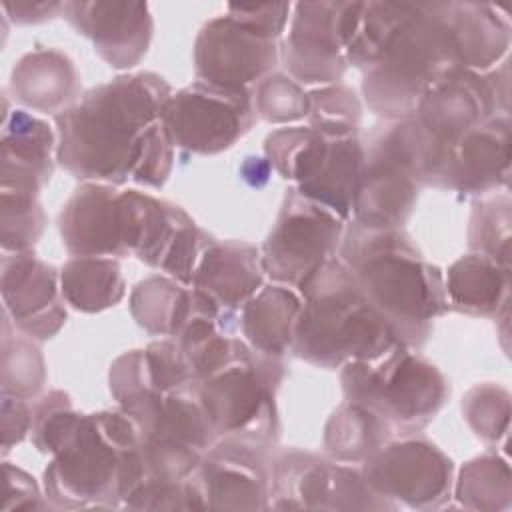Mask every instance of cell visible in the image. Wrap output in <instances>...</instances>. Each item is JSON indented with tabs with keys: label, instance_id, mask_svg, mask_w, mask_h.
<instances>
[{
	"label": "cell",
	"instance_id": "cell-4",
	"mask_svg": "<svg viewBox=\"0 0 512 512\" xmlns=\"http://www.w3.org/2000/svg\"><path fill=\"white\" fill-rule=\"evenodd\" d=\"M140 442L128 412L80 414L52 452L46 496L66 508L124 504L146 478Z\"/></svg>",
	"mask_w": 512,
	"mask_h": 512
},
{
	"label": "cell",
	"instance_id": "cell-14",
	"mask_svg": "<svg viewBox=\"0 0 512 512\" xmlns=\"http://www.w3.org/2000/svg\"><path fill=\"white\" fill-rule=\"evenodd\" d=\"M362 478L390 508L436 506L450 492L452 462L430 442L406 438L384 444L364 460Z\"/></svg>",
	"mask_w": 512,
	"mask_h": 512
},
{
	"label": "cell",
	"instance_id": "cell-10",
	"mask_svg": "<svg viewBox=\"0 0 512 512\" xmlns=\"http://www.w3.org/2000/svg\"><path fill=\"white\" fill-rule=\"evenodd\" d=\"M342 224L336 212L290 188L262 248L264 272L280 284L302 288L334 258L342 242Z\"/></svg>",
	"mask_w": 512,
	"mask_h": 512
},
{
	"label": "cell",
	"instance_id": "cell-1",
	"mask_svg": "<svg viewBox=\"0 0 512 512\" xmlns=\"http://www.w3.org/2000/svg\"><path fill=\"white\" fill-rule=\"evenodd\" d=\"M170 86L156 74L118 76L56 116L58 160L82 180L162 186L172 140L162 122Z\"/></svg>",
	"mask_w": 512,
	"mask_h": 512
},
{
	"label": "cell",
	"instance_id": "cell-30",
	"mask_svg": "<svg viewBox=\"0 0 512 512\" xmlns=\"http://www.w3.org/2000/svg\"><path fill=\"white\" fill-rule=\"evenodd\" d=\"M256 116L268 122H294L308 116V94L284 74H268L252 90Z\"/></svg>",
	"mask_w": 512,
	"mask_h": 512
},
{
	"label": "cell",
	"instance_id": "cell-12",
	"mask_svg": "<svg viewBox=\"0 0 512 512\" xmlns=\"http://www.w3.org/2000/svg\"><path fill=\"white\" fill-rule=\"evenodd\" d=\"M420 180L412 166L406 138V120L378 126L364 152V168L354 200V218L360 226L390 230L408 218Z\"/></svg>",
	"mask_w": 512,
	"mask_h": 512
},
{
	"label": "cell",
	"instance_id": "cell-28",
	"mask_svg": "<svg viewBox=\"0 0 512 512\" xmlns=\"http://www.w3.org/2000/svg\"><path fill=\"white\" fill-rule=\"evenodd\" d=\"M44 222L38 192L2 188V252L30 250L42 234Z\"/></svg>",
	"mask_w": 512,
	"mask_h": 512
},
{
	"label": "cell",
	"instance_id": "cell-17",
	"mask_svg": "<svg viewBox=\"0 0 512 512\" xmlns=\"http://www.w3.org/2000/svg\"><path fill=\"white\" fill-rule=\"evenodd\" d=\"M58 274L30 250L2 252L4 312L26 336L52 338L66 322Z\"/></svg>",
	"mask_w": 512,
	"mask_h": 512
},
{
	"label": "cell",
	"instance_id": "cell-31",
	"mask_svg": "<svg viewBox=\"0 0 512 512\" xmlns=\"http://www.w3.org/2000/svg\"><path fill=\"white\" fill-rule=\"evenodd\" d=\"M308 120L312 128L332 134H356L360 122V104L346 86L318 88L308 94Z\"/></svg>",
	"mask_w": 512,
	"mask_h": 512
},
{
	"label": "cell",
	"instance_id": "cell-22",
	"mask_svg": "<svg viewBox=\"0 0 512 512\" xmlns=\"http://www.w3.org/2000/svg\"><path fill=\"white\" fill-rule=\"evenodd\" d=\"M10 90L24 106L60 114L78 94V72L66 54L38 48L14 66Z\"/></svg>",
	"mask_w": 512,
	"mask_h": 512
},
{
	"label": "cell",
	"instance_id": "cell-21",
	"mask_svg": "<svg viewBox=\"0 0 512 512\" xmlns=\"http://www.w3.org/2000/svg\"><path fill=\"white\" fill-rule=\"evenodd\" d=\"M54 134L50 126L24 110L4 108L2 186L40 190L54 170Z\"/></svg>",
	"mask_w": 512,
	"mask_h": 512
},
{
	"label": "cell",
	"instance_id": "cell-3",
	"mask_svg": "<svg viewBox=\"0 0 512 512\" xmlns=\"http://www.w3.org/2000/svg\"><path fill=\"white\" fill-rule=\"evenodd\" d=\"M340 256L398 340L406 346L422 344L432 320L448 308L440 270L398 228L376 230L358 222L342 238Z\"/></svg>",
	"mask_w": 512,
	"mask_h": 512
},
{
	"label": "cell",
	"instance_id": "cell-2",
	"mask_svg": "<svg viewBox=\"0 0 512 512\" xmlns=\"http://www.w3.org/2000/svg\"><path fill=\"white\" fill-rule=\"evenodd\" d=\"M346 60L364 70V96L392 120L410 118L438 84L466 70L448 4L362 2Z\"/></svg>",
	"mask_w": 512,
	"mask_h": 512
},
{
	"label": "cell",
	"instance_id": "cell-16",
	"mask_svg": "<svg viewBox=\"0 0 512 512\" xmlns=\"http://www.w3.org/2000/svg\"><path fill=\"white\" fill-rule=\"evenodd\" d=\"M262 450L238 438L214 442L190 474L202 508H268L272 482Z\"/></svg>",
	"mask_w": 512,
	"mask_h": 512
},
{
	"label": "cell",
	"instance_id": "cell-26",
	"mask_svg": "<svg viewBox=\"0 0 512 512\" xmlns=\"http://www.w3.org/2000/svg\"><path fill=\"white\" fill-rule=\"evenodd\" d=\"M196 308V290L174 280L152 276L132 292V314L150 334L176 336Z\"/></svg>",
	"mask_w": 512,
	"mask_h": 512
},
{
	"label": "cell",
	"instance_id": "cell-34",
	"mask_svg": "<svg viewBox=\"0 0 512 512\" xmlns=\"http://www.w3.org/2000/svg\"><path fill=\"white\" fill-rule=\"evenodd\" d=\"M32 428V408L24 398L2 394V450L4 454Z\"/></svg>",
	"mask_w": 512,
	"mask_h": 512
},
{
	"label": "cell",
	"instance_id": "cell-32",
	"mask_svg": "<svg viewBox=\"0 0 512 512\" xmlns=\"http://www.w3.org/2000/svg\"><path fill=\"white\" fill-rule=\"evenodd\" d=\"M504 462L496 460V458H478L474 462H470L460 476L458 482V498L462 504L470 506V508H492L494 504V496L498 492V468ZM508 474H504L502 478H506Z\"/></svg>",
	"mask_w": 512,
	"mask_h": 512
},
{
	"label": "cell",
	"instance_id": "cell-25",
	"mask_svg": "<svg viewBox=\"0 0 512 512\" xmlns=\"http://www.w3.org/2000/svg\"><path fill=\"white\" fill-rule=\"evenodd\" d=\"M446 298L470 314H490L508 290V266L482 256L468 254L452 264L446 278Z\"/></svg>",
	"mask_w": 512,
	"mask_h": 512
},
{
	"label": "cell",
	"instance_id": "cell-35",
	"mask_svg": "<svg viewBox=\"0 0 512 512\" xmlns=\"http://www.w3.org/2000/svg\"><path fill=\"white\" fill-rule=\"evenodd\" d=\"M2 8L18 24L42 22L46 18H52V14H56V12H64L62 2H16V4L4 2Z\"/></svg>",
	"mask_w": 512,
	"mask_h": 512
},
{
	"label": "cell",
	"instance_id": "cell-5",
	"mask_svg": "<svg viewBox=\"0 0 512 512\" xmlns=\"http://www.w3.org/2000/svg\"><path fill=\"white\" fill-rule=\"evenodd\" d=\"M292 350L318 366L338 368L374 360L400 340L392 324L368 302L350 268L328 260L302 288Z\"/></svg>",
	"mask_w": 512,
	"mask_h": 512
},
{
	"label": "cell",
	"instance_id": "cell-6",
	"mask_svg": "<svg viewBox=\"0 0 512 512\" xmlns=\"http://www.w3.org/2000/svg\"><path fill=\"white\" fill-rule=\"evenodd\" d=\"M266 160L302 196L342 220L352 214L364 168V148L356 134H332L312 126L280 128L266 138Z\"/></svg>",
	"mask_w": 512,
	"mask_h": 512
},
{
	"label": "cell",
	"instance_id": "cell-19",
	"mask_svg": "<svg viewBox=\"0 0 512 512\" xmlns=\"http://www.w3.org/2000/svg\"><path fill=\"white\" fill-rule=\"evenodd\" d=\"M70 24L114 68L134 66L148 50L152 18L140 2H64Z\"/></svg>",
	"mask_w": 512,
	"mask_h": 512
},
{
	"label": "cell",
	"instance_id": "cell-24",
	"mask_svg": "<svg viewBox=\"0 0 512 512\" xmlns=\"http://www.w3.org/2000/svg\"><path fill=\"white\" fill-rule=\"evenodd\" d=\"M62 298L82 312H100L124 296L120 266L110 256H74L60 272Z\"/></svg>",
	"mask_w": 512,
	"mask_h": 512
},
{
	"label": "cell",
	"instance_id": "cell-20",
	"mask_svg": "<svg viewBox=\"0 0 512 512\" xmlns=\"http://www.w3.org/2000/svg\"><path fill=\"white\" fill-rule=\"evenodd\" d=\"M262 256L244 242H214L200 256L192 288L220 310L234 314L262 288Z\"/></svg>",
	"mask_w": 512,
	"mask_h": 512
},
{
	"label": "cell",
	"instance_id": "cell-33",
	"mask_svg": "<svg viewBox=\"0 0 512 512\" xmlns=\"http://www.w3.org/2000/svg\"><path fill=\"white\" fill-rule=\"evenodd\" d=\"M42 508L40 492L34 482L24 470L4 462V504L2 510H30Z\"/></svg>",
	"mask_w": 512,
	"mask_h": 512
},
{
	"label": "cell",
	"instance_id": "cell-15",
	"mask_svg": "<svg viewBox=\"0 0 512 512\" xmlns=\"http://www.w3.org/2000/svg\"><path fill=\"white\" fill-rule=\"evenodd\" d=\"M270 496L276 508H390L372 494L360 470L300 452L276 462Z\"/></svg>",
	"mask_w": 512,
	"mask_h": 512
},
{
	"label": "cell",
	"instance_id": "cell-13",
	"mask_svg": "<svg viewBox=\"0 0 512 512\" xmlns=\"http://www.w3.org/2000/svg\"><path fill=\"white\" fill-rule=\"evenodd\" d=\"M362 2H300L294 6L282 56L292 80L336 82L346 70V50L360 20Z\"/></svg>",
	"mask_w": 512,
	"mask_h": 512
},
{
	"label": "cell",
	"instance_id": "cell-29",
	"mask_svg": "<svg viewBox=\"0 0 512 512\" xmlns=\"http://www.w3.org/2000/svg\"><path fill=\"white\" fill-rule=\"evenodd\" d=\"M44 384V362L40 350L22 336L2 338V394L32 398Z\"/></svg>",
	"mask_w": 512,
	"mask_h": 512
},
{
	"label": "cell",
	"instance_id": "cell-23",
	"mask_svg": "<svg viewBox=\"0 0 512 512\" xmlns=\"http://www.w3.org/2000/svg\"><path fill=\"white\" fill-rule=\"evenodd\" d=\"M300 298L286 286L260 288L242 310V332L252 350L270 358H282L294 342Z\"/></svg>",
	"mask_w": 512,
	"mask_h": 512
},
{
	"label": "cell",
	"instance_id": "cell-9",
	"mask_svg": "<svg viewBox=\"0 0 512 512\" xmlns=\"http://www.w3.org/2000/svg\"><path fill=\"white\" fill-rule=\"evenodd\" d=\"M282 362L246 350L222 370L194 382L196 398L216 438H238L266 446L276 436L274 390Z\"/></svg>",
	"mask_w": 512,
	"mask_h": 512
},
{
	"label": "cell",
	"instance_id": "cell-7",
	"mask_svg": "<svg viewBox=\"0 0 512 512\" xmlns=\"http://www.w3.org/2000/svg\"><path fill=\"white\" fill-rule=\"evenodd\" d=\"M290 4L228 6L226 16L204 24L194 46L196 76L224 88H248L276 66L278 38L288 24Z\"/></svg>",
	"mask_w": 512,
	"mask_h": 512
},
{
	"label": "cell",
	"instance_id": "cell-18",
	"mask_svg": "<svg viewBox=\"0 0 512 512\" xmlns=\"http://www.w3.org/2000/svg\"><path fill=\"white\" fill-rule=\"evenodd\" d=\"M60 234L72 256L128 254L124 192L104 182L80 186L60 212Z\"/></svg>",
	"mask_w": 512,
	"mask_h": 512
},
{
	"label": "cell",
	"instance_id": "cell-27",
	"mask_svg": "<svg viewBox=\"0 0 512 512\" xmlns=\"http://www.w3.org/2000/svg\"><path fill=\"white\" fill-rule=\"evenodd\" d=\"M390 424L366 406L346 402L338 408L326 426V450L342 462L366 460L386 444Z\"/></svg>",
	"mask_w": 512,
	"mask_h": 512
},
{
	"label": "cell",
	"instance_id": "cell-8",
	"mask_svg": "<svg viewBox=\"0 0 512 512\" xmlns=\"http://www.w3.org/2000/svg\"><path fill=\"white\" fill-rule=\"evenodd\" d=\"M342 388L346 402L366 406L392 430L424 426L448 394L444 376L402 342L374 360L346 364Z\"/></svg>",
	"mask_w": 512,
	"mask_h": 512
},
{
	"label": "cell",
	"instance_id": "cell-11",
	"mask_svg": "<svg viewBox=\"0 0 512 512\" xmlns=\"http://www.w3.org/2000/svg\"><path fill=\"white\" fill-rule=\"evenodd\" d=\"M256 120L252 90L194 82L164 104L162 122L174 146L216 154L230 148Z\"/></svg>",
	"mask_w": 512,
	"mask_h": 512
}]
</instances>
